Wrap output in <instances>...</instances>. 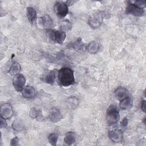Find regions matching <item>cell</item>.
<instances>
[{
    "label": "cell",
    "mask_w": 146,
    "mask_h": 146,
    "mask_svg": "<svg viewBox=\"0 0 146 146\" xmlns=\"http://www.w3.org/2000/svg\"><path fill=\"white\" fill-rule=\"evenodd\" d=\"M0 114L1 116L6 119H10L14 114V111L12 106L8 103L2 104L1 106Z\"/></svg>",
    "instance_id": "obj_8"
},
{
    "label": "cell",
    "mask_w": 146,
    "mask_h": 146,
    "mask_svg": "<svg viewBox=\"0 0 146 146\" xmlns=\"http://www.w3.org/2000/svg\"><path fill=\"white\" fill-rule=\"evenodd\" d=\"M19 145V139L17 137H14L11 140L10 143L11 146H15V145Z\"/></svg>",
    "instance_id": "obj_28"
},
{
    "label": "cell",
    "mask_w": 146,
    "mask_h": 146,
    "mask_svg": "<svg viewBox=\"0 0 146 146\" xmlns=\"http://www.w3.org/2000/svg\"><path fill=\"white\" fill-rule=\"evenodd\" d=\"M76 140V134L74 132H68L65 134L63 140L64 143L68 145H71L74 144Z\"/></svg>",
    "instance_id": "obj_17"
},
{
    "label": "cell",
    "mask_w": 146,
    "mask_h": 146,
    "mask_svg": "<svg viewBox=\"0 0 146 146\" xmlns=\"http://www.w3.org/2000/svg\"><path fill=\"white\" fill-rule=\"evenodd\" d=\"M66 103L68 108H70L71 109H74L78 106V99L76 97L71 96L67 99Z\"/></svg>",
    "instance_id": "obj_22"
},
{
    "label": "cell",
    "mask_w": 146,
    "mask_h": 146,
    "mask_svg": "<svg viewBox=\"0 0 146 146\" xmlns=\"http://www.w3.org/2000/svg\"><path fill=\"white\" fill-rule=\"evenodd\" d=\"M128 123V119L126 117H124L123 119V120H122V121L121 122V125L122 127L125 128V127H126L127 126Z\"/></svg>",
    "instance_id": "obj_29"
},
{
    "label": "cell",
    "mask_w": 146,
    "mask_h": 146,
    "mask_svg": "<svg viewBox=\"0 0 146 146\" xmlns=\"http://www.w3.org/2000/svg\"><path fill=\"white\" fill-rule=\"evenodd\" d=\"M22 94L23 97L26 99H31L35 95V90L33 87L27 86L25 87L22 91Z\"/></svg>",
    "instance_id": "obj_14"
},
{
    "label": "cell",
    "mask_w": 146,
    "mask_h": 146,
    "mask_svg": "<svg viewBox=\"0 0 146 146\" xmlns=\"http://www.w3.org/2000/svg\"><path fill=\"white\" fill-rule=\"evenodd\" d=\"M30 116L33 119H38L40 116L39 111L35 108H33L30 110L29 112Z\"/></svg>",
    "instance_id": "obj_25"
},
{
    "label": "cell",
    "mask_w": 146,
    "mask_h": 146,
    "mask_svg": "<svg viewBox=\"0 0 146 146\" xmlns=\"http://www.w3.org/2000/svg\"><path fill=\"white\" fill-rule=\"evenodd\" d=\"M145 106H146V102L145 100H143L141 102V109L144 112H145Z\"/></svg>",
    "instance_id": "obj_30"
},
{
    "label": "cell",
    "mask_w": 146,
    "mask_h": 146,
    "mask_svg": "<svg viewBox=\"0 0 146 146\" xmlns=\"http://www.w3.org/2000/svg\"><path fill=\"white\" fill-rule=\"evenodd\" d=\"M58 135L56 133H52L50 134L48 137V141L50 143V144L53 146L56 145V143L58 140Z\"/></svg>",
    "instance_id": "obj_24"
},
{
    "label": "cell",
    "mask_w": 146,
    "mask_h": 146,
    "mask_svg": "<svg viewBox=\"0 0 146 146\" xmlns=\"http://www.w3.org/2000/svg\"><path fill=\"white\" fill-rule=\"evenodd\" d=\"M54 9L58 18H63L68 13V5L67 2L57 1L54 4Z\"/></svg>",
    "instance_id": "obj_4"
},
{
    "label": "cell",
    "mask_w": 146,
    "mask_h": 146,
    "mask_svg": "<svg viewBox=\"0 0 146 146\" xmlns=\"http://www.w3.org/2000/svg\"><path fill=\"white\" fill-rule=\"evenodd\" d=\"M115 97L119 100L128 96V91L127 88L123 87H117L114 91Z\"/></svg>",
    "instance_id": "obj_12"
},
{
    "label": "cell",
    "mask_w": 146,
    "mask_h": 146,
    "mask_svg": "<svg viewBox=\"0 0 146 146\" xmlns=\"http://www.w3.org/2000/svg\"><path fill=\"white\" fill-rule=\"evenodd\" d=\"M26 16L29 22L31 24H33L36 19V12L34 8L32 7H28L26 9Z\"/></svg>",
    "instance_id": "obj_16"
},
{
    "label": "cell",
    "mask_w": 146,
    "mask_h": 146,
    "mask_svg": "<svg viewBox=\"0 0 146 146\" xmlns=\"http://www.w3.org/2000/svg\"><path fill=\"white\" fill-rule=\"evenodd\" d=\"M125 13L127 14H131L136 17H142L144 14V10L138 7L134 3H129L126 8Z\"/></svg>",
    "instance_id": "obj_7"
},
{
    "label": "cell",
    "mask_w": 146,
    "mask_h": 146,
    "mask_svg": "<svg viewBox=\"0 0 146 146\" xmlns=\"http://www.w3.org/2000/svg\"><path fill=\"white\" fill-rule=\"evenodd\" d=\"M86 48L90 54H95L99 51L100 44L96 41H92L87 45Z\"/></svg>",
    "instance_id": "obj_18"
},
{
    "label": "cell",
    "mask_w": 146,
    "mask_h": 146,
    "mask_svg": "<svg viewBox=\"0 0 146 146\" xmlns=\"http://www.w3.org/2000/svg\"><path fill=\"white\" fill-rule=\"evenodd\" d=\"M12 128L17 131H21L24 128V124L21 120L17 119L13 122Z\"/></svg>",
    "instance_id": "obj_23"
},
{
    "label": "cell",
    "mask_w": 146,
    "mask_h": 146,
    "mask_svg": "<svg viewBox=\"0 0 146 146\" xmlns=\"http://www.w3.org/2000/svg\"><path fill=\"white\" fill-rule=\"evenodd\" d=\"M46 35L52 41L55 43L61 44L66 38V33L61 30H54L52 29H47L45 31Z\"/></svg>",
    "instance_id": "obj_2"
},
{
    "label": "cell",
    "mask_w": 146,
    "mask_h": 146,
    "mask_svg": "<svg viewBox=\"0 0 146 146\" xmlns=\"http://www.w3.org/2000/svg\"><path fill=\"white\" fill-rule=\"evenodd\" d=\"M58 84L63 87H68L72 85L75 82L73 70L68 67L61 68L58 72Z\"/></svg>",
    "instance_id": "obj_1"
},
{
    "label": "cell",
    "mask_w": 146,
    "mask_h": 146,
    "mask_svg": "<svg viewBox=\"0 0 146 146\" xmlns=\"http://www.w3.org/2000/svg\"><path fill=\"white\" fill-rule=\"evenodd\" d=\"M108 137L114 143L120 142L123 137V134L121 131L119 129H113L108 132Z\"/></svg>",
    "instance_id": "obj_9"
},
{
    "label": "cell",
    "mask_w": 146,
    "mask_h": 146,
    "mask_svg": "<svg viewBox=\"0 0 146 146\" xmlns=\"http://www.w3.org/2000/svg\"><path fill=\"white\" fill-rule=\"evenodd\" d=\"M134 4L138 7L143 9L146 6V1L144 0H138L135 1Z\"/></svg>",
    "instance_id": "obj_26"
},
{
    "label": "cell",
    "mask_w": 146,
    "mask_h": 146,
    "mask_svg": "<svg viewBox=\"0 0 146 146\" xmlns=\"http://www.w3.org/2000/svg\"><path fill=\"white\" fill-rule=\"evenodd\" d=\"M60 30L66 33L67 31H69L72 28V24L68 20H64L59 23Z\"/></svg>",
    "instance_id": "obj_21"
},
{
    "label": "cell",
    "mask_w": 146,
    "mask_h": 146,
    "mask_svg": "<svg viewBox=\"0 0 146 146\" xmlns=\"http://www.w3.org/2000/svg\"><path fill=\"white\" fill-rule=\"evenodd\" d=\"M39 23L41 25V26L47 29H51L53 25V21L52 18L47 14L43 15L42 17L39 19Z\"/></svg>",
    "instance_id": "obj_10"
},
{
    "label": "cell",
    "mask_w": 146,
    "mask_h": 146,
    "mask_svg": "<svg viewBox=\"0 0 146 146\" xmlns=\"http://www.w3.org/2000/svg\"><path fill=\"white\" fill-rule=\"evenodd\" d=\"M106 120L109 125H112L117 123L120 119L119 111L116 106H110L106 112Z\"/></svg>",
    "instance_id": "obj_3"
},
{
    "label": "cell",
    "mask_w": 146,
    "mask_h": 146,
    "mask_svg": "<svg viewBox=\"0 0 146 146\" xmlns=\"http://www.w3.org/2000/svg\"><path fill=\"white\" fill-rule=\"evenodd\" d=\"M103 20V14L102 12L92 14L88 18V24L93 29H97L100 26Z\"/></svg>",
    "instance_id": "obj_5"
},
{
    "label": "cell",
    "mask_w": 146,
    "mask_h": 146,
    "mask_svg": "<svg viewBox=\"0 0 146 146\" xmlns=\"http://www.w3.org/2000/svg\"><path fill=\"white\" fill-rule=\"evenodd\" d=\"M133 106V101L132 99L127 96L123 99H121L119 103V106L121 109L124 110H127L130 109Z\"/></svg>",
    "instance_id": "obj_15"
},
{
    "label": "cell",
    "mask_w": 146,
    "mask_h": 146,
    "mask_svg": "<svg viewBox=\"0 0 146 146\" xmlns=\"http://www.w3.org/2000/svg\"><path fill=\"white\" fill-rule=\"evenodd\" d=\"M26 79L25 76L22 74L14 75L13 79V85L16 91L21 92L25 88Z\"/></svg>",
    "instance_id": "obj_6"
},
{
    "label": "cell",
    "mask_w": 146,
    "mask_h": 146,
    "mask_svg": "<svg viewBox=\"0 0 146 146\" xmlns=\"http://www.w3.org/2000/svg\"><path fill=\"white\" fill-rule=\"evenodd\" d=\"M63 116L60 112L55 108L52 109L49 113V119L53 123H57L62 120Z\"/></svg>",
    "instance_id": "obj_13"
},
{
    "label": "cell",
    "mask_w": 146,
    "mask_h": 146,
    "mask_svg": "<svg viewBox=\"0 0 146 146\" xmlns=\"http://www.w3.org/2000/svg\"><path fill=\"white\" fill-rule=\"evenodd\" d=\"M7 125V121L6 120V119L3 118V117H0V127L1 128H6Z\"/></svg>",
    "instance_id": "obj_27"
},
{
    "label": "cell",
    "mask_w": 146,
    "mask_h": 146,
    "mask_svg": "<svg viewBox=\"0 0 146 146\" xmlns=\"http://www.w3.org/2000/svg\"><path fill=\"white\" fill-rule=\"evenodd\" d=\"M56 79V72L55 71H50L46 72L42 78V80L48 84L52 85L54 83Z\"/></svg>",
    "instance_id": "obj_11"
},
{
    "label": "cell",
    "mask_w": 146,
    "mask_h": 146,
    "mask_svg": "<svg viewBox=\"0 0 146 146\" xmlns=\"http://www.w3.org/2000/svg\"><path fill=\"white\" fill-rule=\"evenodd\" d=\"M72 47L78 51L83 52L84 50L85 46L84 44L82 42V39L80 38H79L72 43Z\"/></svg>",
    "instance_id": "obj_19"
},
{
    "label": "cell",
    "mask_w": 146,
    "mask_h": 146,
    "mask_svg": "<svg viewBox=\"0 0 146 146\" xmlns=\"http://www.w3.org/2000/svg\"><path fill=\"white\" fill-rule=\"evenodd\" d=\"M21 70V65L18 63H14L9 70V74L11 75H15L19 74Z\"/></svg>",
    "instance_id": "obj_20"
}]
</instances>
